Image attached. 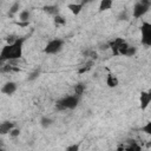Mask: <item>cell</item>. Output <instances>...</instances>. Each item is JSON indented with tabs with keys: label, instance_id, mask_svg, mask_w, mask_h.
<instances>
[{
	"label": "cell",
	"instance_id": "8",
	"mask_svg": "<svg viewBox=\"0 0 151 151\" xmlns=\"http://www.w3.org/2000/svg\"><path fill=\"white\" fill-rule=\"evenodd\" d=\"M14 123L13 122H2L0 123V134H6L9 133V131L14 127Z\"/></svg>",
	"mask_w": 151,
	"mask_h": 151
},
{
	"label": "cell",
	"instance_id": "10",
	"mask_svg": "<svg viewBox=\"0 0 151 151\" xmlns=\"http://www.w3.org/2000/svg\"><path fill=\"white\" fill-rule=\"evenodd\" d=\"M67 8L70 9V12L74 15H78L81 9H83V4H68L67 5Z\"/></svg>",
	"mask_w": 151,
	"mask_h": 151
},
{
	"label": "cell",
	"instance_id": "19",
	"mask_svg": "<svg viewBox=\"0 0 151 151\" xmlns=\"http://www.w3.org/2000/svg\"><path fill=\"white\" fill-rule=\"evenodd\" d=\"M39 74H40V70H39V68H38V70H34L33 72L29 73V76H28V80H29V81L35 80V79L39 77Z\"/></svg>",
	"mask_w": 151,
	"mask_h": 151
},
{
	"label": "cell",
	"instance_id": "18",
	"mask_svg": "<svg viewBox=\"0 0 151 151\" xmlns=\"http://www.w3.org/2000/svg\"><path fill=\"white\" fill-rule=\"evenodd\" d=\"M92 64H93V61H92V60L87 61V63H86V64H85L83 67H80V68H79V71H78V72H79L80 74H81V73H85V72H87L88 70H91V67H92Z\"/></svg>",
	"mask_w": 151,
	"mask_h": 151
},
{
	"label": "cell",
	"instance_id": "22",
	"mask_svg": "<svg viewBox=\"0 0 151 151\" xmlns=\"http://www.w3.org/2000/svg\"><path fill=\"white\" fill-rule=\"evenodd\" d=\"M19 134H20V130L18 129V127H13L11 131H9V136L12 137V138H15V137H19Z\"/></svg>",
	"mask_w": 151,
	"mask_h": 151
},
{
	"label": "cell",
	"instance_id": "26",
	"mask_svg": "<svg viewBox=\"0 0 151 151\" xmlns=\"http://www.w3.org/2000/svg\"><path fill=\"white\" fill-rule=\"evenodd\" d=\"M17 39H18V38H17L15 35H8V37L6 38V40H7V42H8V44H12V42H14Z\"/></svg>",
	"mask_w": 151,
	"mask_h": 151
},
{
	"label": "cell",
	"instance_id": "3",
	"mask_svg": "<svg viewBox=\"0 0 151 151\" xmlns=\"http://www.w3.org/2000/svg\"><path fill=\"white\" fill-rule=\"evenodd\" d=\"M150 5H151V1H150V0H139V1L134 5V7H133V9H132V15H133V18H136V19L142 18V17L149 11Z\"/></svg>",
	"mask_w": 151,
	"mask_h": 151
},
{
	"label": "cell",
	"instance_id": "16",
	"mask_svg": "<svg viewBox=\"0 0 151 151\" xmlns=\"http://www.w3.org/2000/svg\"><path fill=\"white\" fill-rule=\"evenodd\" d=\"M84 91H85V85L84 84H77L76 86H74V94H77V96H81L83 93H84Z\"/></svg>",
	"mask_w": 151,
	"mask_h": 151
},
{
	"label": "cell",
	"instance_id": "27",
	"mask_svg": "<svg viewBox=\"0 0 151 151\" xmlns=\"http://www.w3.org/2000/svg\"><path fill=\"white\" fill-rule=\"evenodd\" d=\"M1 149H2V146H1V145H0V150H1Z\"/></svg>",
	"mask_w": 151,
	"mask_h": 151
},
{
	"label": "cell",
	"instance_id": "23",
	"mask_svg": "<svg viewBox=\"0 0 151 151\" xmlns=\"http://www.w3.org/2000/svg\"><path fill=\"white\" fill-rule=\"evenodd\" d=\"M142 131L145 132V133H147V134H151V123L149 122L145 126H143V127H142Z\"/></svg>",
	"mask_w": 151,
	"mask_h": 151
},
{
	"label": "cell",
	"instance_id": "1",
	"mask_svg": "<svg viewBox=\"0 0 151 151\" xmlns=\"http://www.w3.org/2000/svg\"><path fill=\"white\" fill-rule=\"evenodd\" d=\"M24 42L25 38H18L14 42L7 44L2 47L0 51V61H14L22 57V50H24Z\"/></svg>",
	"mask_w": 151,
	"mask_h": 151
},
{
	"label": "cell",
	"instance_id": "21",
	"mask_svg": "<svg viewBox=\"0 0 151 151\" xmlns=\"http://www.w3.org/2000/svg\"><path fill=\"white\" fill-rule=\"evenodd\" d=\"M54 22H55V25H64L65 24V19L61 15L57 14V15H54Z\"/></svg>",
	"mask_w": 151,
	"mask_h": 151
},
{
	"label": "cell",
	"instance_id": "14",
	"mask_svg": "<svg viewBox=\"0 0 151 151\" xmlns=\"http://www.w3.org/2000/svg\"><path fill=\"white\" fill-rule=\"evenodd\" d=\"M42 9H44L46 13L51 14V15H57V14H58V7H57V6H44Z\"/></svg>",
	"mask_w": 151,
	"mask_h": 151
},
{
	"label": "cell",
	"instance_id": "9",
	"mask_svg": "<svg viewBox=\"0 0 151 151\" xmlns=\"http://www.w3.org/2000/svg\"><path fill=\"white\" fill-rule=\"evenodd\" d=\"M124 41V39L123 38H116V39H113L112 41H110L109 42V47H111L112 48V51H113V54L114 55H118V47L120 46V44Z\"/></svg>",
	"mask_w": 151,
	"mask_h": 151
},
{
	"label": "cell",
	"instance_id": "12",
	"mask_svg": "<svg viewBox=\"0 0 151 151\" xmlns=\"http://www.w3.org/2000/svg\"><path fill=\"white\" fill-rule=\"evenodd\" d=\"M112 4H113V0H100V4H99V11L103 12V11H107L112 7Z\"/></svg>",
	"mask_w": 151,
	"mask_h": 151
},
{
	"label": "cell",
	"instance_id": "4",
	"mask_svg": "<svg viewBox=\"0 0 151 151\" xmlns=\"http://www.w3.org/2000/svg\"><path fill=\"white\" fill-rule=\"evenodd\" d=\"M63 46H64V40H61V39H52L45 46L44 52L46 54H55V53L61 51Z\"/></svg>",
	"mask_w": 151,
	"mask_h": 151
},
{
	"label": "cell",
	"instance_id": "15",
	"mask_svg": "<svg viewBox=\"0 0 151 151\" xmlns=\"http://www.w3.org/2000/svg\"><path fill=\"white\" fill-rule=\"evenodd\" d=\"M19 7H20V2H19V1H15V2L11 6L9 12H8V15H9V17H13V14H15V13L19 11Z\"/></svg>",
	"mask_w": 151,
	"mask_h": 151
},
{
	"label": "cell",
	"instance_id": "25",
	"mask_svg": "<svg viewBox=\"0 0 151 151\" xmlns=\"http://www.w3.org/2000/svg\"><path fill=\"white\" fill-rule=\"evenodd\" d=\"M78 149H79V144H73V145H71V146L66 147V150H67V151H77Z\"/></svg>",
	"mask_w": 151,
	"mask_h": 151
},
{
	"label": "cell",
	"instance_id": "24",
	"mask_svg": "<svg viewBox=\"0 0 151 151\" xmlns=\"http://www.w3.org/2000/svg\"><path fill=\"white\" fill-rule=\"evenodd\" d=\"M127 19H129V15H127V12L126 11L120 12V14L118 15V20H127Z\"/></svg>",
	"mask_w": 151,
	"mask_h": 151
},
{
	"label": "cell",
	"instance_id": "13",
	"mask_svg": "<svg viewBox=\"0 0 151 151\" xmlns=\"http://www.w3.org/2000/svg\"><path fill=\"white\" fill-rule=\"evenodd\" d=\"M53 124V120L50 118V117H41V119H40V125L42 126V127H45V129H47V127H50L51 125Z\"/></svg>",
	"mask_w": 151,
	"mask_h": 151
},
{
	"label": "cell",
	"instance_id": "5",
	"mask_svg": "<svg viewBox=\"0 0 151 151\" xmlns=\"http://www.w3.org/2000/svg\"><path fill=\"white\" fill-rule=\"evenodd\" d=\"M142 44L145 46L151 45V24L144 21L142 24Z\"/></svg>",
	"mask_w": 151,
	"mask_h": 151
},
{
	"label": "cell",
	"instance_id": "17",
	"mask_svg": "<svg viewBox=\"0 0 151 151\" xmlns=\"http://www.w3.org/2000/svg\"><path fill=\"white\" fill-rule=\"evenodd\" d=\"M28 19H29V12L28 11H21L19 13V20L20 21L28 22Z\"/></svg>",
	"mask_w": 151,
	"mask_h": 151
},
{
	"label": "cell",
	"instance_id": "7",
	"mask_svg": "<svg viewBox=\"0 0 151 151\" xmlns=\"http://www.w3.org/2000/svg\"><path fill=\"white\" fill-rule=\"evenodd\" d=\"M139 101H140V109L142 110H145L149 106L150 101H151V94H150V92L142 91L140 92V97H139Z\"/></svg>",
	"mask_w": 151,
	"mask_h": 151
},
{
	"label": "cell",
	"instance_id": "6",
	"mask_svg": "<svg viewBox=\"0 0 151 151\" xmlns=\"http://www.w3.org/2000/svg\"><path fill=\"white\" fill-rule=\"evenodd\" d=\"M15 91H17V84H15L14 81H7V83H5V84L2 85V87H1V92H2L4 94H6V96H11V94H13Z\"/></svg>",
	"mask_w": 151,
	"mask_h": 151
},
{
	"label": "cell",
	"instance_id": "20",
	"mask_svg": "<svg viewBox=\"0 0 151 151\" xmlns=\"http://www.w3.org/2000/svg\"><path fill=\"white\" fill-rule=\"evenodd\" d=\"M136 51H137V50H136V47H134V46H129L124 55H126V57H132V55L136 53Z\"/></svg>",
	"mask_w": 151,
	"mask_h": 151
},
{
	"label": "cell",
	"instance_id": "2",
	"mask_svg": "<svg viewBox=\"0 0 151 151\" xmlns=\"http://www.w3.org/2000/svg\"><path fill=\"white\" fill-rule=\"evenodd\" d=\"M79 103V96H66L57 101V110H73Z\"/></svg>",
	"mask_w": 151,
	"mask_h": 151
},
{
	"label": "cell",
	"instance_id": "11",
	"mask_svg": "<svg viewBox=\"0 0 151 151\" xmlns=\"http://www.w3.org/2000/svg\"><path fill=\"white\" fill-rule=\"evenodd\" d=\"M118 79H117V77L116 76H113L112 73H109L107 74V78H106V85L109 86V87H117L118 86Z\"/></svg>",
	"mask_w": 151,
	"mask_h": 151
}]
</instances>
